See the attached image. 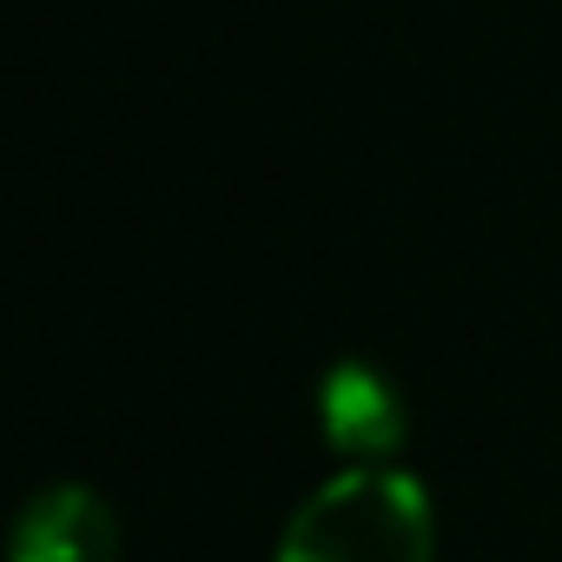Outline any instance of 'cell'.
<instances>
[{"instance_id": "cell-1", "label": "cell", "mask_w": 562, "mask_h": 562, "mask_svg": "<svg viewBox=\"0 0 562 562\" xmlns=\"http://www.w3.org/2000/svg\"><path fill=\"white\" fill-rule=\"evenodd\" d=\"M430 555H437L430 490L391 463H345L292 509L271 562H430Z\"/></svg>"}, {"instance_id": "cell-2", "label": "cell", "mask_w": 562, "mask_h": 562, "mask_svg": "<svg viewBox=\"0 0 562 562\" xmlns=\"http://www.w3.org/2000/svg\"><path fill=\"white\" fill-rule=\"evenodd\" d=\"M318 424H325V443L338 457H351V463H384L411 437L397 384L378 364H364V358H345V364L325 371V384H318Z\"/></svg>"}, {"instance_id": "cell-3", "label": "cell", "mask_w": 562, "mask_h": 562, "mask_svg": "<svg viewBox=\"0 0 562 562\" xmlns=\"http://www.w3.org/2000/svg\"><path fill=\"white\" fill-rule=\"evenodd\" d=\"M14 562H120V522L93 490L47 483L14 522Z\"/></svg>"}]
</instances>
